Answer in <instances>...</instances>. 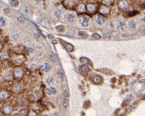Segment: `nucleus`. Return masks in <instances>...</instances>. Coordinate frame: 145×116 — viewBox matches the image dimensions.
I'll use <instances>...</instances> for the list:
<instances>
[{"label": "nucleus", "instance_id": "nucleus-1", "mask_svg": "<svg viewBox=\"0 0 145 116\" xmlns=\"http://www.w3.org/2000/svg\"><path fill=\"white\" fill-rule=\"evenodd\" d=\"M11 59H12V63L16 66H20L26 60V58L24 55L16 53V54H14L12 56H11Z\"/></svg>", "mask_w": 145, "mask_h": 116}, {"label": "nucleus", "instance_id": "nucleus-2", "mask_svg": "<svg viewBox=\"0 0 145 116\" xmlns=\"http://www.w3.org/2000/svg\"><path fill=\"white\" fill-rule=\"evenodd\" d=\"M86 10L88 11V12L90 14H94L97 13L98 12L99 6L97 4H93V3H89L86 6Z\"/></svg>", "mask_w": 145, "mask_h": 116}, {"label": "nucleus", "instance_id": "nucleus-3", "mask_svg": "<svg viewBox=\"0 0 145 116\" xmlns=\"http://www.w3.org/2000/svg\"><path fill=\"white\" fill-rule=\"evenodd\" d=\"M98 12L101 15H108V14L110 13L111 9L110 7H109L107 5H105V4H101L100 6L99 7L98 9Z\"/></svg>", "mask_w": 145, "mask_h": 116}, {"label": "nucleus", "instance_id": "nucleus-4", "mask_svg": "<svg viewBox=\"0 0 145 116\" xmlns=\"http://www.w3.org/2000/svg\"><path fill=\"white\" fill-rule=\"evenodd\" d=\"M78 0H64L63 5L68 9H73L77 6Z\"/></svg>", "mask_w": 145, "mask_h": 116}, {"label": "nucleus", "instance_id": "nucleus-5", "mask_svg": "<svg viewBox=\"0 0 145 116\" xmlns=\"http://www.w3.org/2000/svg\"><path fill=\"white\" fill-rule=\"evenodd\" d=\"M14 76L15 78L16 79H20L22 78L23 76V74H24V71H23V69L19 67V66H17L16 68L14 70Z\"/></svg>", "mask_w": 145, "mask_h": 116}, {"label": "nucleus", "instance_id": "nucleus-6", "mask_svg": "<svg viewBox=\"0 0 145 116\" xmlns=\"http://www.w3.org/2000/svg\"><path fill=\"white\" fill-rule=\"evenodd\" d=\"M118 6L120 10H126L128 7V2L127 0H119Z\"/></svg>", "mask_w": 145, "mask_h": 116}, {"label": "nucleus", "instance_id": "nucleus-7", "mask_svg": "<svg viewBox=\"0 0 145 116\" xmlns=\"http://www.w3.org/2000/svg\"><path fill=\"white\" fill-rule=\"evenodd\" d=\"M21 12L24 16H29L31 14V8L28 6H24L23 7L21 8Z\"/></svg>", "mask_w": 145, "mask_h": 116}, {"label": "nucleus", "instance_id": "nucleus-8", "mask_svg": "<svg viewBox=\"0 0 145 116\" xmlns=\"http://www.w3.org/2000/svg\"><path fill=\"white\" fill-rule=\"evenodd\" d=\"M86 10V6L84 4H79L76 6V11L78 14H83Z\"/></svg>", "mask_w": 145, "mask_h": 116}, {"label": "nucleus", "instance_id": "nucleus-9", "mask_svg": "<svg viewBox=\"0 0 145 116\" xmlns=\"http://www.w3.org/2000/svg\"><path fill=\"white\" fill-rule=\"evenodd\" d=\"M89 21H90L89 18L87 17V16H83V17L80 18V23L81 24L82 26H84V27H86L88 26Z\"/></svg>", "mask_w": 145, "mask_h": 116}, {"label": "nucleus", "instance_id": "nucleus-10", "mask_svg": "<svg viewBox=\"0 0 145 116\" xmlns=\"http://www.w3.org/2000/svg\"><path fill=\"white\" fill-rule=\"evenodd\" d=\"M105 22V18L103 15H99L96 18V23L99 25H103Z\"/></svg>", "mask_w": 145, "mask_h": 116}, {"label": "nucleus", "instance_id": "nucleus-11", "mask_svg": "<svg viewBox=\"0 0 145 116\" xmlns=\"http://www.w3.org/2000/svg\"><path fill=\"white\" fill-rule=\"evenodd\" d=\"M92 80H93V83L96 84H100L101 82H102L103 79H102V77L100 75H95L94 76Z\"/></svg>", "mask_w": 145, "mask_h": 116}, {"label": "nucleus", "instance_id": "nucleus-12", "mask_svg": "<svg viewBox=\"0 0 145 116\" xmlns=\"http://www.w3.org/2000/svg\"><path fill=\"white\" fill-rule=\"evenodd\" d=\"M10 97V93L7 91H2L0 92V99L1 100H6Z\"/></svg>", "mask_w": 145, "mask_h": 116}, {"label": "nucleus", "instance_id": "nucleus-13", "mask_svg": "<svg viewBox=\"0 0 145 116\" xmlns=\"http://www.w3.org/2000/svg\"><path fill=\"white\" fill-rule=\"evenodd\" d=\"M47 93L49 95H54L57 93V90L55 88H54L53 86H50L49 87L48 89H47Z\"/></svg>", "mask_w": 145, "mask_h": 116}, {"label": "nucleus", "instance_id": "nucleus-14", "mask_svg": "<svg viewBox=\"0 0 145 116\" xmlns=\"http://www.w3.org/2000/svg\"><path fill=\"white\" fill-rule=\"evenodd\" d=\"M80 71L83 74H87L90 71V68L86 65H82L80 67Z\"/></svg>", "mask_w": 145, "mask_h": 116}, {"label": "nucleus", "instance_id": "nucleus-15", "mask_svg": "<svg viewBox=\"0 0 145 116\" xmlns=\"http://www.w3.org/2000/svg\"><path fill=\"white\" fill-rule=\"evenodd\" d=\"M50 68H51V66H50L49 64H48V63H44L43 64H42L41 65V69L42 70L45 71V72L49 71Z\"/></svg>", "mask_w": 145, "mask_h": 116}, {"label": "nucleus", "instance_id": "nucleus-16", "mask_svg": "<svg viewBox=\"0 0 145 116\" xmlns=\"http://www.w3.org/2000/svg\"><path fill=\"white\" fill-rule=\"evenodd\" d=\"M64 47H65V49L66 50L69 51V52H72L74 51V46L72 44L69 43H66V44L64 45Z\"/></svg>", "mask_w": 145, "mask_h": 116}, {"label": "nucleus", "instance_id": "nucleus-17", "mask_svg": "<svg viewBox=\"0 0 145 116\" xmlns=\"http://www.w3.org/2000/svg\"><path fill=\"white\" fill-rule=\"evenodd\" d=\"M12 111H13V108H12V107H11L10 105L6 106L4 109V113H6V114H10L12 112Z\"/></svg>", "mask_w": 145, "mask_h": 116}, {"label": "nucleus", "instance_id": "nucleus-18", "mask_svg": "<svg viewBox=\"0 0 145 116\" xmlns=\"http://www.w3.org/2000/svg\"><path fill=\"white\" fill-rule=\"evenodd\" d=\"M54 15H55V17L57 19H60L62 18V16L63 12L61 10H55Z\"/></svg>", "mask_w": 145, "mask_h": 116}, {"label": "nucleus", "instance_id": "nucleus-19", "mask_svg": "<svg viewBox=\"0 0 145 116\" xmlns=\"http://www.w3.org/2000/svg\"><path fill=\"white\" fill-rule=\"evenodd\" d=\"M128 26L129 28L131 29V30H134L136 27V22L133 20L129 21L128 22Z\"/></svg>", "mask_w": 145, "mask_h": 116}, {"label": "nucleus", "instance_id": "nucleus-20", "mask_svg": "<svg viewBox=\"0 0 145 116\" xmlns=\"http://www.w3.org/2000/svg\"><path fill=\"white\" fill-rule=\"evenodd\" d=\"M126 23L124 20H121L119 22L118 24V28H120L121 31H124V28H126Z\"/></svg>", "mask_w": 145, "mask_h": 116}, {"label": "nucleus", "instance_id": "nucleus-21", "mask_svg": "<svg viewBox=\"0 0 145 116\" xmlns=\"http://www.w3.org/2000/svg\"><path fill=\"white\" fill-rule=\"evenodd\" d=\"M66 19H67V20L69 21V22H73L75 19V15L71 14V13H69V14L66 15Z\"/></svg>", "mask_w": 145, "mask_h": 116}, {"label": "nucleus", "instance_id": "nucleus-22", "mask_svg": "<svg viewBox=\"0 0 145 116\" xmlns=\"http://www.w3.org/2000/svg\"><path fill=\"white\" fill-rule=\"evenodd\" d=\"M10 5L12 6V7H16L19 6L20 2H19V1H18V0H10Z\"/></svg>", "mask_w": 145, "mask_h": 116}, {"label": "nucleus", "instance_id": "nucleus-23", "mask_svg": "<svg viewBox=\"0 0 145 116\" xmlns=\"http://www.w3.org/2000/svg\"><path fill=\"white\" fill-rule=\"evenodd\" d=\"M46 82L49 85H53L55 83V80L53 77L51 76V77H49L46 80Z\"/></svg>", "mask_w": 145, "mask_h": 116}, {"label": "nucleus", "instance_id": "nucleus-24", "mask_svg": "<svg viewBox=\"0 0 145 116\" xmlns=\"http://www.w3.org/2000/svg\"><path fill=\"white\" fill-rule=\"evenodd\" d=\"M55 28H56V31H58L59 32H62L65 30V26L63 25H62V24H60V25L57 26L55 27Z\"/></svg>", "mask_w": 145, "mask_h": 116}, {"label": "nucleus", "instance_id": "nucleus-25", "mask_svg": "<svg viewBox=\"0 0 145 116\" xmlns=\"http://www.w3.org/2000/svg\"><path fill=\"white\" fill-rule=\"evenodd\" d=\"M80 61L81 62V64H82L83 65H86L89 63V59H87L86 58H81L80 59Z\"/></svg>", "mask_w": 145, "mask_h": 116}, {"label": "nucleus", "instance_id": "nucleus-26", "mask_svg": "<svg viewBox=\"0 0 145 116\" xmlns=\"http://www.w3.org/2000/svg\"><path fill=\"white\" fill-rule=\"evenodd\" d=\"M63 107L64 108H67L68 106V97H63Z\"/></svg>", "mask_w": 145, "mask_h": 116}, {"label": "nucleus", "instance_id": "nucleus-27", "mask_svg": "<svg viewBox=\"0 0 145 116\" xmlns=\"http://www.w3.org/2000/svg\"><path fill=\"white\" fill-rule=\"evenodd\" d=\"M103 1V4L107 5V6H111L113 4L114 0H102Z\"/></svg>", "mask_w": 145, "mask_h": 116}, {"label": "nucleus", "instance_id": "nucleus-28", "mask_svg": "<svg viewBox=\"0 0 145 116\" xmlns=\"http://www.w3.org/2000/svg\"><path fill=\"white\" fill-rule=\"evenodd\" d=\"M6 24V20L4 19V18H3L2 16H0V27L5 26Z\"/></svg>", "mask_w": 145, "mask_h": 116}, {"label": "nucleus", "instance_id": "nucleus-29", "mask_svg": "<svg viewBox=\"0 0 145 116\" xmlns=\"http://www.w3.org/2000/svg\"><path fill=\"white\" fill-rule=\"evenodd\" d=\"M57 74H58V76H59V78L61 80H63L64 79V76H63V72L62 70H57Z\"/></svg>", "mask_w": 145, "mask_h": 116}, {"label": "nucleus", "instance_id": "nucleus-30", "mask_svg": "<svg viewBox=\"0 0 145 116\" xmlns=\"http://www.w3.org/2000/svg\"><path fill=\"white\" fill-rule=\"evenodd\" d=\"M17 20L19 21L20 23H24V22H25V18L22 17V16H18V17L17 18Z\"/></svg>", "mask_w": 145, "mask_h": 116}, {"label": "nucleus", "instance_id": "nucleus-31", "mask_svg": "<svg viewBox=\"0 0 145 116\" xmlns=\"http://www.w3.org/2000/svg\"><path fill=\"white\" fill-rule=\"evenodd\" d=\"M138 14V11H133V12H130L129 13V16H136V14Z\"/></svg>", "mask_w": 145, "mask_h": 116}, {"label": "nucleus", "instance_id": "nucleus-32", "mask_svg": "<svg viewBox=\"0 0 145 116\" xmlns=\"http://www.w3.org/2000/svg\"><path fill=\"white\" fill-rule=\"evenodd\" d=\"M92 37L95 39H101V36L99 34H97V33H94Z\"/></svg>", "mask_w": 145, "mask_h": 116}, {"label": "nucleus", "instance_id": "nucleus-33", "mask_svg": "<svg viewBox=\"0 0 145 116\" xmlns=\"http://www.w3.org/2000/svg\"><path fill=\"white\" fill-rule=\"evenodd\" d=\"M78 35L80 36V37H85V36H86V32H84V31H79V32H78Z\"/></svg>", "mask_w": 145, "mask_h": 116}, {"label": "nucleus", "instance_id": "nucleus-34", "mask_svg": "<svg viewBox=\"0 0 145 116\" xmlns=\"http://www.w3.org/2000/svg\"><path fill=\"white\" fill-rule=\"evenodd\" d=\"M18 37H19V35H18V34H13V35L12 36V38L14 40H17L18 39Z\"/></svg>", "mask_w": 145, "mask_h": 116}, {"label": "nucleus", "instance_id": "nucleus-35", "mask_svg": "<svg viewBox=\"0 0 145 116\" xmlns=\"http://www.w3.org/2000/svg\"><path fill=\"white\" fill-rule=\"evenodd\" d=\"M4 13H6V14H10V10L9 9V8H5L4 10Z\"/></svg>", "mask_w": 145, "mask_h": 116}, {"label": "nucleus", "instance_id": "nucleus-36", "mask_svg": "<svg viewBox=\"0 0 145 116\" xmlns=\"http://www.w3.org/2000/svg\"><path fill=\"white\" fill-rule=\"evenodd\" d=\"M37 116V113H36L35 111H32L30 112V113H29V116Z\"/></svg>", "mask_w": 145, "mask_h": 116}, {"label": "nucleus", "instance_id": "nucleus-37", "mask_svg": "<svg viewBox=\"0 0 145 116\" xmlns=\"http://www.w3.org/2000/svg\"><path fill=\"white\" fill-rule=\"evenodd\" d=\"M51 58L52 59V60L53 62H56V59H55V57L54 55H51Z\"/></svg>", "mask_w": 145, "mask_h": 116}, {"label": "nucleus", "instance_id": "nucleus-38", "mask_svg": "<svg viewBox=\"0 0 145 116\" xmlns=\"http://www.w3.org/2000/svg\"><path fill=\"white\" fill-rule=\"evenodd\" d=\"M43 1V0H35V2L37 4H40Z\"/></svg>", "mask_w": 145, "mask_h": 116}, {"label": "nucleus", "instance_id": "nucleus-39", "mask_svg": "<svg viewBox=\"0 0 145 116\" xmlns=\"http://www.w3.org/2000/svg\"><path fill=\"white\" fill-rule=\"evenodd\" d=\"M3 48H4V45L2 44L1 42H0V51H1L2 49H3Z\"/></svg>", "mask_w": 145, "mask_h": 116}, {"label": "nucleus", "instance_id": "nucleus-40", "mask_svg": "<svg viewBox=\"0 0 145 116\" xmlns=\"http://www.w3.org/2000/svg\"><path fill=\"white\" fill-rule=\"evenodd\" d=\"M142 20L144 21V22H145V16H144V17L142 18Z\"/></svg>", "mask_w": 145, "mask_h": 116}, {"label": "nucleus", "instance_id": "nucleus-41", "mask_svg": "<svg viewBox=\"0 0 145 116\" xmlns=\"http://www.w3.org/2000/svg\"><path fill=\"white\" fill-rule=\"evenodd\" d=\"M144 99H145V95H144Z\"/></svg>", "mask_w": 145, "mask_h": 116}, {"label": "nucleus", "instance_id": "nucleus-42", "mask_svg": "<svg viewBox=\"0 0 145 116\" xmlns=\"http://www.w3.org/2000/svg\"><path fill=\"white\" fill-rule=\"evenodd\" d=\"M0 34H1V31H0Z\"/></svg>", "mask_w": 145, "mask_h": 116}]
</instances>
